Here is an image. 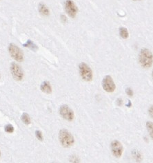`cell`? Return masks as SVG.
Masks as SVG:
<instances>
[{
  "label": "cell",
  "instance_id": "1",
  "mask_svg": "<svg viewBox=\"0 0 153 163\" xmlns=\"http://www.w3.org/2000/svg\"><path fill=\"white\" fill-rule=\"evenodd\" d=\"M139 61L143 68H150L153 63V55L151 51L147 48L142 49L139 55Z\"/></svg>",
  "mask_w": 153,
  "mask_h": 163
},
{
  "label": "cell",
  "instance_id": "2",
  "mask_svg": "<svg viewBox=\"0 0 153 163\" xmlns=\"http://www.w3.org/2000/svg\"><path fill=\"white\" fill-rule=\"evenodd\" d=\"M59 138L60 143L63 147L66 148H68L73 146L75 143V138L73 135L66 130H60L59 134Z\"/></svg>",
  "mask_w": 153,
  "mask_h": 163
},
{
  "label": "cell",
  "instance_id": "3",
  "mask_svg": "<svg viewBox=\"0 0 153 163\" xmlns=\"http://www.w3.org/2000/svg\"><path fill=\"white\" fill-rule=\"evenodd\" d=\"M79 71L83 80L87 82H90L92 81L93 71L86 63H81L79 65Z\"/></svg>",
  "mask_w": 153,
  "mask_h": 163
},
{
  "label": "cell",
  "instance_id": "4",
  "mask_svg": "<svg viewBox=\"0 0 153 163\" xmlns=\"http://www.w3.org/2000/svg\"><path fill=\"white\" fill-rule=\"evenodd\" d=\"M8 51L12 58L17 62H22L24 60V54L18 46L14 44H10L8 46Z\"/></svg>",
  "mask_w": 153,
  "mask_h": 163
},
{
  "label": "cell",
  "instance_id": "5",
  "mask_svg": "<svg viewBox=\"0 0 153 163\" xmlns=\"http://www.w3.org/2000/svg\"><path fill=\"white\" fill-rule=\"evenodd\" d=\"M59 114L61 117L68 121H73L75 118L73 111L66 105L61 106L59 108Z\"/></svg>",
  "mask_w": 153,
  "mask_h": 163
},
{
  "label": "cell",
  "instance_id": "6",
  "mask_svg": "<svg viewBox=\"0 0 153 163\" xmlns=\"http://www.w3.org/2000/svg\"><path fill=\"white\" fill-rule=\"evenodd\" d=\"M102 87L104 90L109 93L113 92L116 88V85L114 84L113 79L109 75H107L103 78L102 81Z\"/></svg>",
  "mask_w": 153,
  "mask_h": 163
},
{
  "label": "cell",
  "instance_id": "7",
  "mask_svg": "<svg viewBox=\"0 0 153 163\" xmlns=\"http://www.w3.org/2000/svg\"><path fill=\"white\" fill-rule=\"evenodd\" d=\"M65 10L72 18H75L78 12V8L73 0H66L65 1Z\"/></svg>",
  "mask_w": 153,
  "mask_h": 163
},
{
  "label": "cell",
  "instance_id": "8",
  "mask_svg": "<svg viewBox=\"0 0 153 163\" xmlns=\"http://www.w3.org/2000/svg\"><path fill=\"white\" fill-rule=\"evenodd\" d=\"M110 148H111V151L112 155L116 158H120L122 156L123 151H124V148L119 141L113 140L110 145Z\"/></svg>",
  "mask_w": 153,
  "mask_h": 163
},
{
  "label": "cell",
  "instance_id": "9",
  "mask_svg": "<svg viewBox=\"0 0 153 163\" xmlns=\"http://www.w3.org/2000/svg\"><path fill=\"white\" fill-rule=\"evenodd\" d=\"M10 72L16 81H21L24 78V73L21 69L20 66L16 63H12L10 65Z\"/></svg>",
  "mask_w": 153,
  "mask_h": 163
},
{
  "label": "cell",
  "instance_id": "10",
  "mask_svg": "<svg viewBox=\"0 0 153 163\" xmlns=\"http://www.w3.org/2000/svg\"><path fill=\"white\" fill-rule=\"evenodd\" d=\"M41 90L44 92L46 94H51L52 93V87H51L50 84L47 81H44L42 83L41 87Z\"/></svg>",
  "mask_w": 153,
  "mask_h": 163
},
{
  "label": "cell",
  "instance_id": "11",
  "mask_svg": "<svg viewBox=\"0 0 153 163\" xmlns=\"http://www.w3.org/2000/svg\"><path fill=\"white\" fill-rule=\"evenodd\" d=\"M39 11L42 15L44 16H48L50 14V11L48 10L47 6H46L44 4L41 3L39 5Z\"/></svg>",
  "mask_w": 153,
  "mask_h": 163
},
{
  "label": "cell",
  "instance_id": "12",
  "mask_svg": "<svg viewBox=\"0 0 153 163\" xmlns=\"http://www.w3.org/2000/svg\"><path fill=\"white\" fill-rule=\"evenodd\" d=\"M24 47H27V48H28L31 49V50H33V51H36L37 50V46H36V45L34 44V43L31 40H28V41L26 43V44H24Z\"/></svg>",
  "mask_w": 153,
  "mask_h": 163
},
{
  "label": "cell",
  "instance_id": "13",
  "mask_svg": "<svg viewBox=\"0 0 153 163\" xmlns=\"http://www.w3.org/2000/svg\"><path fill=\"white\" fill-rule=\"evenodd\" d=\"M119 34H120V36H122L123 39H128L129 36V33H128V31L127 28H124V27L120 28Z\"/></svg>",
  "mask_w": 153,
  "mask_h": 163
},
{
  "label": "cell",
  "instance_id": "14",
  "mask_svg": "<svg viewBox=\"0 0 153 163\" xmlns=\"http://www.w3.org/2000/svg\"><path fill=\"white\" fill-rule=\"evenodd\" d=\"M146 127H147V130L149 132V134L150 137H151L152 139L153 140V123L150 121H148L146 123Z\"/></svg>",
  "mask_w": 153,
  "mask_h": 163
},
{
  "label": "cell",
  "instance_id": "15",
  "mask_svg": "<svg viewBox=\"0 0 153 163\" xmlns=\"http://www.w3.org/2000/svg\"><path fill=\"white\" fill-rule=\"evenodd\" d=\"M22 120L26 125H29L31 123V118L26 113H24L22 116Z\"/></svg>",
  "mask_w": 153,
  "mask_h": 163
},
{
  "label": "cell",
  "instance_id": "16",
  "mask_svg": "<svg viewBox=\"0 0 153 163\" xmlns=\"http://www.w3.org/2000/svg\"><path fill=\"white\" fill-rule=\"evenodd\" d=\"M35 136L40 141L43 140V134H42V132H40L39 130H37L35 132Z\"/></svg>",
  "mask_w": 153,
  "mask_h": 163
},
{
  "label": "cell",
  "instance_id": "17",
  "mask_svg": "<svg viewBox=\"0 0 153 163\" xmlns=\"http://www.w3.org/2000/svg\"><path fill=\"white\" fill-rule=\"evenodd\" d=\"M5 131L8 133H12L14 132V127L11 125H7L5 127Z\"/></svg>",
  "mask_w": 153,
  "mask_h": 163
},
{
  "label": "cell",
  "instance_id": "18",
  "mask_svg": "<svg viewBox=\"0 0 153 163\" xmlns=\"http://www.w3.org/2000/svg\"><path fill=\"white\" fill-rule=\"evenodd\" d=\"M126 94H128V95L130 96H132L133 95V91L130 88H127L126 90Z\"/></svg>",
  "mask_w": 153,
  "mask_h": 163
},
{
  "label": "cell",
  "instance_id": "19",
  "mask_svg": "<svg viewBox=\"0 0 153 163\" xmlns=\"http://www.w3.org/2000/svg\"><path fill=\"white\" fill-rule=\"evenodd\" d=\"M148 114H149V115L150 116L153 118V106L150 107L149 109H148Z\"/></svg>",
  "mask_w": 153,
  "mask_h": 163
},
{
  "label": "cell",
  "instance_id": "20",
  "mask_svg": "<svg viewBox=\"0 0 153 163\" xmlns=\"http://www.w3.org/2000/svg\"><path fill=\"white\" fill-rule=\"evenodd\" d=\"M61 19L65 22V21H66V17L64 15H61Z\"/></svg>",
  "mask_w": 153,
  "mask_h": 163
},
{
  "label": "cell",
  "instance_id": "21",
  "mask_svg": "<svg viewBox=\"0 0 153 163\" xmlns=\"http://www.w3.org/2000/svg\"><path fill=\"white\" fill-rule=\"evenodd\" d=\"M133 1H139V0H133Z\"/></svg>",
  "mask_w": 153,
  "mask_h": 163
},
{
  "label": "cell",
  "instance_id": "22",
  "mask_svg": "<svg viewBox=\"0 0 153 163\" xmlns=\"http://www.w3.org/2000/svg\"><path fill=\"white\" fill-rule=\"evenodd\" d=\"M0 157H1V152H0Z\"/></svg>",
  "mask_w": 153,
  "mask_h": 163
},
{
  "label": "cell",
  "instance_id": "23",
  "mask_svg": "<svg viewBox=\"0 0 153 163\" xmlns=\"http://www.w3.org/2000/svg\"><path fill=\"white\" fill-rule=\"evenodd\" d=\"M152 78H153V71H152Z\"/></svg>",
  "mask_w": 153,
  "mask_h": 163
}]
</instances>
